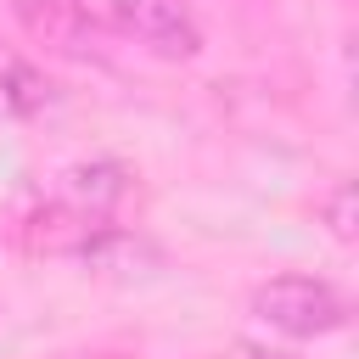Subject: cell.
<instances>
[{
	"label": "cell",
	"instance_id": "obj_6",
	"mask_svg": "<svg viewBox=\"0 0 359 359\" xmlns=\"http://www.w3.org/2000/svg\"><path fill=\"white\" fill-rule=\"evenodd\" d=\"M0 95H6V107H17V112H39V107L50 101V79H45L39 67L17 62V56H0Z\"/></svg>",
	"mask_w": 359,
	"mask_h": 359
},
{
	"label": "cell",
	"instance_id": "obj_7",
	"mask_svg": "<svg viewBox=\"0 0 359 359\" xmlns=\"http://www.w3.org/2000/svg\"><path fill=\"white\" fill-rule=\"evenodd\" d=\"M325 224H331L337 241H353V230H359V191H353V180H342L325 196Z\"/></svg>",
	"mask_w": 359,
	"mask_h": 359
},
{
	"label": "cell",
	"instance_id": "obj_5",
	"mask_svg": "<svg viewBox=\"0 0 359 359\" xmlns=\"http://www.w3.org/2000/svg\"><path fill=\"white\" fill-rule=\"evenodd\" d=\"M101 224L95 219H84L79 208H39L34 219H28V247L34 252H84V241L95 236Z\"/></svg>",
	"mask_w": 359,
	"mask_h": 359
},
{
	"label": "cell",
	"instance_id": "obj_2",
	"mask_svg": "<svg viewBox=\"0 0 359 359\" xmlns=\"http://www.w3.org/2000/svg\"><path fill=\"white\" fill-rule=\"evenodd\" d=\"M112 17H118V28L135 39V45H146V50H157V56H196L202 50V28H196V17L180 6V0H112Z\"/></svg>",
	"mask_w": 359,
	"mask_h": 359
},
{
	"label": "cell",
	"instance_id": "obj_1",
	"mask_svg": "<svg viewBox=\"0 0 359 359\" xmlns=\"http://www.w3.org/2000/svg\"><path fill=\"white\" fill-rule=\"evenodd\" d=\"M252 314L264 325L286 331V337H325V331H337L348 320L342 297L325 280H314V275H275V280H264L252 292Z\"/></svg>",
	"mask_w": 359,
	"mask_h": 359
},
{
	"label": "cell",
	"instance_id": "obj_3",
	"mask_svg": "<svg viewBox=\"0 0 359 359\" xmlns=\"http://www.w3.org/2000/svg\"><path fill=\"white\" fill-rule=\"evenodd\" d=\"M123 191H129V168L112 163V157L79 163V168L67 174V208H79L84 219H107V213L123 202Z\"/></svg>",
	"mask_w": 359,
	"mask_h": 359
},
{
	"label": "cell",
	"instance_id": "obj_4",
	"mask_svg": "<svg viewBox=\"0 0 359 359\" xmlns=\"http://www.w3.org/2000/svg\"><path fill=\"white\" fill-rule=\"evenodd\" d=\"M22 28L50 50H84V6L79 0H17Z\"/></svg>",
	"mask_w": 359,
	"mask_h": 359
}]
</instances>
